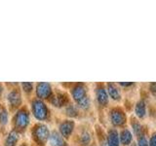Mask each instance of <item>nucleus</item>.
Returning <instances> with one entry per match:
<instances>
[{
  "mask_svg": "<svg viewBox=\"0 0 156 146\" xmlns=\"http://www.w3.org/2000/svg\"><path fill=\"white\" fill-rule=\"evenodd\" d=\"M131 146H138V144H136V143H133Z\"/></svg>",
  "mask_w": 156,
  "mask_h": 146,
  "instance_id": "obj_28",
  "label": "nucleus"
},
{
  "mask_svg": "<svg viewBox=\"0 0 156 146\" xmlns=\"http://www.w3.org/2000/svg\"><path fill=\"white\" fill-rule=\"evenodd\" d=\"M2 92H3V87H2L1 84H0V96L2 95Z\"/></svg>",
  "mask_w": 156,
  "mask_h": 146,
  "instance_id": "obj_27",
  "label": "nucleus"
},
{
  "mask_svg": "<svg viewBox=\"0 0 156 146\" xmlns=\"http://www.w3.org/2000/svg\"><path fill=\"white\" fill-rule=\"evenodd\" d=\"M50 136V131L46 125L38 124L34 126L32 130V137L35 140V142L39 145H44Z\"/></svg>",
  "mask_w": 156,
  "mask_h": 146,
  "instance_id": "obj_1",
  "label": "nucleus"
},
{
  "mask_svg": "<svg viewBox=\"0 0 156 146\" xmlns=\"http://www.w3.org/2000/svg\"><path fill=\"white\" fill-rule=\"evenodd\" d=\"M67 102H68V99L66 94H58L52 99V103L55 106H58V107L66 105Z\"/></svg>",
  "mask_w": 156,
  "mask_h": 146,
  "instance_id": "obj_15",
  "label": "nucleus"
},
{
  "mask_svg": "<svg viewBox=\"0 0 156 146\" xmlns=\"http://www.w3.org/2000/svg\"><path fill=\"white\" fill-rule=\"evenodd\" d=\"M110 121H111V123L116 127L123 126L127 121L125 112L121 108H118V107L111 109V111H110Z\"/></svg>",
  "mask_w": 156,
  "mask_h": 146,
  "instance_id": "obj_4",
  "label": "nucleus"
},
{
  "mask_svg": "<svg viewBox=\"0 0 156 146\" xmlns=\"http://www.w3.org/2000/svg\"><path fill=\"white\" fill-rule=\"evenodd\" d=\"M31 109L34 117L39 121H44L49 116V109L47 105L41 99H34L31 102Z\"/></svg>",
  "mask_w": 156,
  "mask_h": 146,
  "instance_id": "obj_2",
  "label": "nucleus"
},
{
  "mask_svg": "<svg viewBox=\"0 0 156 146\" xmlns=\"http://www.w3.org/2000/svg\"><path fill=\"white\" fill-rule=\"evenodd\" d=\"M138 145L139 146H149V142L147 141V139H146L145 136L143 135V136H140V137H139Z\"/></svg>",
  "mask_w": 156,
  "mask_h": 146,
  "instance_id": "obj_23",
  "label": "nucleus"
},
{
  "mask_svg": "<svg viewBox=\"0 0 156 146\" xmlns=\"http://www.w3.org/2000/svg\"><path fill=\"white\" fill-rule=\"evenodd\" d=\"M77 104L79 107H81L82 109H88L90 106V99L88 96H85L84 99H82L81 100H79L77 102Z\"/></svg>",
  "mask_w": 156,
  "mask_h": 146,
  "instance_id": "obj_20",
  "label": "nucleus"
},
{
  "mask_svg": "<svg viewBox=\"0 0 156 146\" xmlns=\"http://www.w3.org/2000/svg\"><path fill=\"white\" fill-rule=\"evenodd\" d=\"M136 114L139 118H144L146 114V105L144 100H140L136 105Z\"/></svg>",
  "mask_w": 156,
  "mask_h": 146,
  "instance_id": "obj_16",
  "label": "nucleus"
},
{
  "mask_svg": "<svg viewBox=\"0 0 156 146\" xmlns=\"http://www.w3.org/2000/svg\"><path fill=\"white\" fill-rule=\"evenodd\" d=\"M149 90L155 97H156V83H151L149 85Z\"/></svg>",
  "mask_w": 156,
  "mask_h": 146,
  "instance_id": "obj_24",
  "label": "nucleus"
},
{
  "mask_svg": "<svg viewBox=\"0 0 156 146\" xmlns=\"http://www.w3.org/2000/svg\"><path fill=\"white\" fill-rule=\"evenodd\" d=\"M149 146H156V134L151 136L149 141Z\"/></svg>",
  "mask_w": 156,
  "mask_h": 146,
  "instance_id": "obj_25",
  "label": "nucleus"
},
{
  "mask_svg": "<svg viewBox=\"0 0 156 146\" xmlns=\"http://www.w3.org/2000/svg\"><path fill=\"white\" fill-rule=\"evenodd\" d=\"M20 146H27L26 144H22V145H20Z\"/></svg>",
  "mask_w": 156,
  "mask_h": 146,
  "instance_id": "obj_29",
  "label": "nucleus"
},
{
  "mask_svg": "<svg viewBox=\"0 0 156 146\" xmlns=\"http://www.w3.org/2000/svg\"><path fill=\"white\" fill-rule=\"evenodd\" d=\"M7 99L9 102V105L12 108H18L22 103V96L18 89H13L8 92Z\"/></svg>",
  "mask_w": 156,
  "mask_h": 146,
  "instance_id": "obj_6",
  "label": "nucleus"
},
{
  "mask_svg": "<svg viewBox=\"0 0 156 146\" xmlns=\"http://www.w3.org/2000/svg\"><path fill=\"white\" fill-rule=\"evenodd\" d=\"M49 142L51 146H66V143L63 139L62 135L60 134L58 131L54 130L50 134L49 136Z\"/></svg>",
  "mask_w": 156,
  "mask_h": 146,
  "instance_id": "obj_9",
  "label": "nucleus"
},
{
  "mask_svg": "<svg viewBox=\"0 0 156 146\" xmlns=\"http://www.w3.org/2000/svg\"><path fill=\"white\" fill-rule=\"evenodd\" d=\"M71 95L73 99L76 102L81 100L82 99H84L85 96H87V90L86 87L83 84H76L71 90Z\"/></svg>",
  "mask_w": 156,
  "mask_h": 146,
  "instance_id": "obj_7",
  "label": "nucleus"
},
{
  "mask_svg": "<svg viewBox=\"0 0 156 146\" xmlns=\"http://www.w3.org/2000/svg\"><path fill=\"white\" fill-rule=\"evenodd\" d=\"M133 139V136L129 130H123L119 134V140L123 145H130Z\"/></svg>",
  "mask_w": 156,
  "mask_h": 146,
  "instance_id": "obj_14",
  "label": "nucleus"
},
{
  "mask_svg": "<svg viewBox=\"0 0 156 146\" xmlns=\"http://www.w3.org/2000/svg\"><path fill=\"white\" fill-rule=\"evenodd\" d=\"M18 140H19V134L17 133V130H12L10 131L6 139H5L4 146H16Z\"/></svg>",
  "mask_w": 156,
  "mask_h": 146,
  "instance_id": "obj_13",
  "label": "nucleus"
},
{
  "mask_svg": "<svg viewBox=\"0 0 156 146\" xmlns=\"http://www.w3.org/2000/svg\"><path fill=\"white\" fill-rule=\"evenodd\" d=\"M91 141V134L88 133V131H84L82 133L81 136H80V142L82 143V145H88Z\"/></svg>",
  "mask_w": 156,
  "mask_h": 146,
  "instance_id": "obj_18",
  "label": "nucleus"
},
{
  "mask_svg": "<svg viewBox=\"0 0 156 146\" xmlns=\"http://www.w3.org/2000/svg\"><path fill=\"white\" fill-rule=\"evenodd\" d=\"M132 127H133V129L135 130V134L139 136V137H140V136H143V133H144V129L143 127H141V125L139 123L138 121H136L135 119H133V121H132Z\"/></svg>",
  "mask_w": 156,
  "mask_h": 146,
  "instance_id": "obj_17",
  "label": "nucleus"
},
{
  "mask_svg": "<svg viewBox=\"0 0 156 146\" xmlns=\"http://www.w3.org/2000/svg\"><path fill=\"white\" fill-rule=\"evenodd\" d=\"M66 114L70 117H76L78 115V110L74 105L69 104L66 107Z\"/></svg>",
  "mask_w": 156,
  "mask_h": 146,
  "instance_id": "obj_21",
  "label": "nucleus"
},
{
  "mask_svg": "<svg viewBox=\"0 0 156 146\" xmlns=\"http://www.w3.org/2000/svg\"><path fill=\"white\" fill-rule=\"evenodd\" d=\"M96 96H97L98 102H99L101 106H105L107 103H108V95H107L106 90L102 86H100L97 88Z\"/></svg>",
  "mask_w": 156,
  "mask_h": 146,
  "instance_id": "obj_10",
  "label": "nucleus"
},
{
  "mask_svg": "<svg viewBox=\"0 0 156 146\" xmlns=\"http://www.w3.org/2000/svg\"><path fill=\"white\" fill-rule=\"evenodd\" d=\"M119 134L117 130L112 129L107 134V146H120Z\"/></svg>",
  "mask_w": 156,
  "mask_h": 146,
  "instance_id": "obj_11",
  "label": "nucleus"
},
{
  "mask_svg": "<svg viewBox=\"0 0 156 146\" xmlns=\"http://www.w3.org/2000/svg\"><path fill=\"white\" fill-rule=\"evenodd\" d=\"M22 87H23V89L24 92H27V94H29V92H30L32 91V89H33V84H32V83H29V82H23L22 84Z\"/></svg>",
  "mask_w": 156,
  "mask_h": 146,
  "instance_id": "obj_22",
  "label": "nucleus"
},
{
  "mask_svg": "<svg viewBox=\"0 0 156 146\" xmlns=\"http://www.w3.org/2000/svg\"><path fill=\"white\" fill-rule=\"evenodd\" d=\"M107 92H108V95L110 96L112 99H114V100L120 99V97H121L120 91L113 83H108V84H107Z\"/></svg>",
  "mask_w": 156,
  "mask_h": 146,
  "instance_id": "obj_12",
  "label": "nucleus"
},
{
  "mask_svg": "<svg viewBox=\"0 0 156 146\" xmlns=\"http://www.w3.org/2000/svg\"><path fill=\"white\" fill-rule=\"evenodd\" d=\"M119 84H120L121 86L128 87V86H132V85H133V83H123V82H121V83H119Z\"/></svg>",
  "mask_w": 156,
  "mask_h": 146,
  "instance_id": "obj_26",
  "label": "nucleus"
},
{
  "mask_svg": "<svg viewBox=\"0 0 156 146\" xmlns=\"http://www.w3.org/2000/svg\"><path fill=\"white\" fill-rule=\"evenodd\" d=\"M0 111H1V110H0Z\"/></svg>",
  "mask_w": 156,
  "mask_h": 146,
  "instance_id": "obj_30",
  "label": "nucleus"
},
{
  "mask_svg": "<svg viewBox=\"0 0 156 146\" xmlns=\"http://www.w3.org/2000/svg\"><path fill=\"white\" fill-rule=\"evenodd\" d=\"M73 129H74V122L71 120H66L61 123L60 125V131L62 137L68 138L72 134Z\"/></svg>",
  "mask_w": 156,
  "mask_h": 146,
  "instance_id": "obj_8",
  "label": "nucleus"
},
{
  "mask_svg": "<svg viewBox=\"0 0 156 146\" xmlns=\"http://www.w3.org/2000/svg\"><path fill=\"white\" fill-rule=\"evenodd\" d=\"M8 123V111L6 108H2L0 111V124L6 125Z\"/></svg>",
  "mask_w": 156,
  "mask_h": 146,
  "instance_id": "obj_19",
  "label": "nucleus"
},
{
  "mask_svg": "<svg viewBox=\"0 0 156 146\" xmlns=\"http://www.w3.org/2000/svg\"><path fill=\"white\" fill-rule=\"evenodd\" d=\"M36 96L39 99H46L52 96V87L49 83L40 82L36 85Z\"/></svg>",
  "mask_w": 156,
  "mask_h": 146,
  "instance_id": "obj_5",
  "label": "nucleus"
},
{
  "mask_svg": "<svg viewBox=\"0 0 156 146\" xmlns=\"http://www.w3.org/2000/svg\"><path fill=\"white\" fill-rule=\"evenodd\" d=\"M29 114L28 111L24 108L18 110L14 117V126L18 130H24L29 124Z\"/></svg>",
  "mask_w": 156,
  "mask_h": 146,
  "instance_id": "obj_3",
  "label": "nucleus"
}]
</instances>
